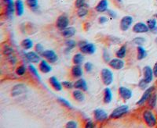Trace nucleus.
I'll list each match as a JSON object with an SVG mask.
<instances>
[{"label":"nucleus","instance_id":"obj_1","mask_svg":"<svg viewBox=\"0 0 157 128\" xmlns=\"http://www.w3.org/2000/svg\"><path fill=\"white\" fill-rule=\"evenodd\" d=\"M142 117H143L145 123L149 126H150V127L155 126L157 124V120L156 118H155V116L151 110L146 109V110L144 111Z\"/></svg>","mask_w":157,"mask_h":128},{"label":"nucleus","instance_id":"obj_2","mask_svg":"<svg viewBox=\"0 0 157 128\" xmlns=\"http://www.w3.org/2000/svg\"><path fill=\"white\" fill-rule=\"evenodd\" d=\"M129 111V107L127 105H120V106L117 107L114 109L112 112V113L110 114L109 117L111 119H119L121 118L122 117H123L126 113H128Z\"/></svg>","mask_w":157,"mask_h":128},{"label":"nucleus","instance_id":"obj_3","mask_svg":"<svg viewBox=\"0 0 157 128\" xmlns=\"http://www.w3.org/2000/svg\"><path fill=\"white\" fill-rule=\"evenodd\" d=\"M79 49H80L81 53L83 54L92 55L96 52V47L92 43H88L86 41H81L79 43Z\"/></svg>","mask_w":157,"mask_h":128},{"label":"nucleus","instance_id":"obj_4","mask_svg":"<svg viewBox=\"0 0 157 128\" xmlns=\"http://www.w3.org/2000/svg\"><path fill=\"white\" fill-rule=\"evenodd\" d=\"M101 80L104 85L108 86L113 82V74H112V72L109 69H108V68H104L101 70Z\"/></svg>","mask_w":157,"mask_h":128},{"label":"nucleus","instance_id":"obj_5","mask_svg":"<svg viewBox=\"0 0 157 128\" xmlns=\"http://www.w3.org/2000/svg\"><path fill=\"white\" fill-rule=\"evenodd\" d=\"M133 19L131 16H125L120 20V29L123 31H127L133 23Z\"/></svg>","mask_w":157,"mask_h":128},{"label":"nucleus","instance_id":"obj_6","mask_svg":"<svg viewBox=\"0 0 157 128\" xmlns=\"http://www.w3.org/2000/svg\"><path fill=\"white\" fill-rule=\"evenodd\" d=\"M69 17L65 15H61L57 18L56 21V26L59 30L63 31L66 27H69Z\"/></svg>","mask_w":157,"mask_h":128},{"label":"nucleus","instance_id":"obj_7","mask_svg":"<svg viewBox=\"0 0 157 128\" xmlns=\"http://www.w3.org/2000/svg\"><path fill=\"white\" fill-rule=\"evenodd\" d=\"M154 89H155V87H153V86H151V87L146 88V89L145 90V92L143 93L142 96L141 97V99L137 102V105H144L145 102H147L148 100H149V97H150L152 94Z\"/></svg>","mask_w":157,"mask_h":128},{"label":"nucleus","instance_id":"obj_8","mask_svg":"<svg viewBox=\"0 0 157 128\" xmlns=\"http://www.w3.org/2000/svg\"><path fill=\"white\" fill-rule=\"evenodd\" d=\"M44 58L48 60V62H51V63H54L55 62H57V59H58V56L56 54L53 50H46L44 51L42 54Z\"/></svg>","mask_w":157,"mask_h":128},{"label":"nucleus","instance_id":"obj_9","mask_svg":"<svg viewBox=\"0 0 157 128\" xmlns=\"http://www.w3.org/2000/svg\"><path fill=\"white\" fill-rule=\"evenodd\" d=\"M109 66L112 68H113L114 70H121L124 67L125 62L124 61L120 58H115L112 59L108 62Z\"/></svg>","mask_w":157,"mask_h":128},{"label":"nucleus","instance_id":"obj_10","mask_svg":"<svg viewBox=\"0 0 157 128\" xmlns=\"http://www.w3.org/2000/svg\"><path fill=\"white\" fill-rule=\"evenodd\" d=\"M149 31V27H148L147 24H145V23H142V22H139V23H135L133 27V31L134 33H146V32H148Z\"/></svg>","mask_w":157,"mask_h":128},{"label":"nucleus","instance_id":"obj_11","mask_svg":"<svg viewBox=\"0 0 157 128\" xmlns=\"http://www.w3.org/2000/svg\"><path fill=\"white\" fill-rule=\"evenodd\" d=\"M94 118L97 121L99 122H102V121L106 120L108 118V113H106L105 111L101 109H97L94 110Z\"/></svg>","mask_w":157,"mask_h":128},{"label":"nucleus","instance_id":"obj_12","mask_svg":"<svg viewBox=\"0 0 157 128\" xmlns=\"http://www.w3.org/2000/svg\"><path fill=\"white\" fill-rule=\"evenodd\" d=\"M26 59L32 63H39L41 62V57L36 52H28L25 54Z\"/></svg>","mask_w":157,"mask_h":128},{"label":"nucleus","instance_id":"obj_13","mask_svg":"<svg viewBox=\"0 0 157 128\" xmlns=\"http://www.w3.org/2000/svg\"><path fill=\"white\" fill-rule=\"evenodd\" d=\"M27 91V87L23 84H16L13 89H12V95L13 96H17V95H21L23 93H25Z\"/></svg>","mask_w":157,"mask_h":128},{"label":"nucleus","instance_id":"obj_14","mask_svg":"<svg viewBox=\"0 0 157 128\" xmlns=\"http://www.w3.org/2000/svg\"><path fill=\"white\" fill-rule=\"evenodd\" d=\"M119 94H120V97L123 100H129L133 95L131 90L125 87H120L119 88Z\"/></svg>","mask_w":157,"mask_h":128},{"label":"nucleus","instance_id":"obj_15","mask_svg":"<svg viewBox=\"0 0 157 128\" xmlns=\"http://www.w3.org/2000/svg\"><path fill=\"white\" fill-rule=\"evenodd\" d=\"M143 73L144 80H145V81L147 82L148 84H149L153 79V75H154V74H153V70L150 66H146L144 67Z\"/></svg>","mask_w":157,"mask_h":128},{"label":"nucleus","instance_id":"obj_16","mask_svg":"<svg viewBox=\"0 0 157 128\" xmlns=\"http://www.w3.org/2000/svg\"><path fill=\"white\" fill-rule=\"evenodd\" d=\"M16 12V7H15V2H14L13 0L10 1V2H8L6 4V14L9 18H12L14 17V13Z\"/></svg>","mask_w":157,"mask_h":128},{"label":"nucleus","instance_id":"obj_17","mask_svg":"<svg viewBox=\"0 0 157 128\" xmlns=\"http://www.w3.org/2000/svg\"><path fill=\"white\" fill-rule=\"evenodd\" d=\"M74 87H75L76 89L82 90L83 91H86L88 89V87H87V84H86V81L82 78L77 80L74 83Z\"/></svg>","mask_w":157,"mask_h":128},{"label":"nucleus","instance_id":"obj_18","mask_svg":"<svg viewBox=\"0 0 157 128\" xmlns=\"http://www.w3.org/2000/svg\"><path fill=\"white\" fill-rule=\"evenodd\" d=\"M39 68L40 71L43 74H48L52 70V67L49 65V63L44 59H42L41 62H39Z\"/></svg>","mask_w":157,"mask_h":128},{"label":"nucleus","instance_id":"obj_19","mask_svg":"<svg viewBox=\"0 0 157 128\" xmlns=\"http://www.w3.org/2000/svg\"><path fill=\"white\" fill-rule=\"evenodd\" d=\"M16 13L18 17H21L24 12V5L22 0H16L15 1Z\"/></svg>","mask_w":157,"mask_h":128},{"label":"nucleus","instance_id":"obj_20","mask_svg":"<svg viewBox=\"0 0 157 128\" xmlns=\"http://www.w3.org/2000/svg\"><path fill=\"white\" fill-rule=\"evenodd\" d=\"M49 82L51 84V86L54 88V90L56 91H61L62 90V84L60 83L57 78L56 77H51L49 79Z\"/></svg>","mask_w":157,"mask_h":128},{"label":"nucleus","instance_id":"obj_21","mask_svg":"<svg viewBox=\"0 0 157 128\" xmlns=\"http://www.w3.org/2000/svg\"><path fill=\"white\" fill-rule=\"evenodd\" d=\"M108 0H101L100 2L98 3V5H97L95 10L98 13H103V12L106 11V10H108Z\"/></svg>","mask_w":157,"mask_h":128},{"label":"nucleus","instance_id":"obj_22","mask_svg":"<svg viewBox=\"0 0 157 128\" xmlns=\"http://www.w3.org/2000/svg\"><path fill=\"white\" fill-rule=\"evenodd\" d=\"M82 74H83V71H82V69L80 66V65H75L72 68V75L73 78H80L82 76Z\"/></svg>","mask_w":157,"mask_h":128},{"label":"nucleus","instance_id":"obj_23","mask_svg":"<svg viewBox=\"0 0 157 128\" xmlns=\"http://www.w3.org/2000/svg\"><path fill=\"white\" fill-rule=\"evenodd\" d=\"M75 32H76V31H75V27H68L62 31V35L63 37L66 38H69L74 36Z\"/></svg>","mask_w":157,"mask_h":128},{"label":"nucleus","instance_id":"obj_24","mask_svg":"<svg viewBox=\"0 0 157 128\" xmlns=\"http://www.w3.org/2000/svg\"><path fill=\"white\" fill-rule=\"evenodd\" d=\"M112 100V90L109 87H105L104 90V102L106 104H108Z\"/></svg>","mask_w":157,"mask_h":128},{"label":"nucleus","instance_id":"obj_25","mask_svg":"<svg viewBox=\"0 0 157 128\" xmlns=\"http://www.w3.org/2000/svg\"><path fill=\"white\" fill-rule=\"evenodd\" d=\"M83 91L79 89L75 90L74 91L72 92V96L76 101L78 102H83L85 99V95L82 92Z\"/></svg>","mask_w":157,"mask_h":128},{"label":"nucleus","instance_id":"obj_26","mask_svg":"<svg viewBox=\"0 0 157 128\" xmlns=\"http://www.w3.org/2000/svg\"><path fill=\"white\" fill-rule=\"evenodd\" d=\"M137 58L138 60H141V59H145V57L147 56V52H146V50L144 49L143 47L141 46V45H138V46H137Z\"/></svg>","mask_w":157,"mask_h":128},{"label":"nucleus","instance_id":"obj_27","mask_svg":"<svg viewBox=\"0 0 157 128\" xmlns=\"http://www.w3.org/2000/svg\"><path fill=\"white\" fill-rule=\"evenodd\" d=\"M72 61L75 65H81L84 61V56L82 53H77L73 56Z\"/></svg>","mask_w":157,"mask_h":128},{"label":"nucleus","instance_id":"obj_28","mask_svg":"<svg viewBox=\"0 0 157 128\" xmlns=\"http://www.w3.org/2000/svg\"><path fill=\"white\" fill-rule=\"evenodd\" d=\"M21 46L24 49H30L33 46V41H31V39L26 38L21 41Z\"/></svg>","mask_w":157,"mask_h":128},{"label":"nucleus","instance_id":"obj_29","mask_svg":"<svg viewBox=\"0 0 157 128\" xmlns=\"http://www.w3.org/2000/svg\"><path fill=\"white\" fill-rule=\"evenodd\" d=\"M148 103H149V106L152 109L155 108V105H156L157 102V95L156 94H152L151 96L149 97V100H148Z\"/></svg>","mask_w":157,"mask_h":128},{"label":"nucleus","instance_id":"obj_30","mask_svg":"<svg viewBox=\"0 0 157 128\" xmlns=\"http://www.w3.org/2000/svg\"><path fill=\"white\" fill-rule=\"evenodd\" d=\"M126 54H127V46L126 45H122L120 47V49L116 52V56L118 58L123 59L126 56Z\"/></svg>","mask_w":157,"mask_h":128},{"label":"nucleus","instance_id":"obj_31","mask_svg":"<svg viewBox=\"0 0 157 128\" xmlns=\"http://www.w3.org/2000/svg\"><path fill=\"white\" fill-rule=\"evenodd\" d=\"M28 69H29V71L31 72V74H33L34 76H35V78H37L39 81H41V77L39 76V72H38L37 69L35 67V66L32 65V64H30L29 66H28Z\"/></svg>","mask_w":157,"mask_h":128},{"label":"nucleus","instance_id":"obj_32","mask_svg":"<svg viewBox=\"0 0 157 128\" xmlns=\"http://www.w3.org/2000/svg\"><path fill=\"white\" fill-rule=\"evenodd\" d=\"M65 45H66L67 49L66 51H71L72 49H73L76 46V42L74 41V40H71V39H69L65 41Z\"/></svg>","mask_w":157,"mask_h":128},{"label":"nucleus","instance_id":"obj_33","mask_svg":"<svg viewBox=\"0 0 157 128\" xmlns=\"http://www.w3.org/2000/svg\"><path fill=\"white\" fill-rule=\"evenodd\" d=\"M87 14H88V10H87V9H86L85 6L78 8V11H77V15H78L79 17H83L87 15Z\"/></svg>","mask_w":157,"mask_h":128},{"label":"nucleus","instance_id":"obj_34","mask_svg":"<svg viewBox=\"0 0 157 128\" xmlns=\"http://www.w3.org/2000/svg\"><path fill=\"white\" fill-rule=\"evenodd\" d=\"M147 25L149 28V31H152L156 27V20L155 19H149L147 20Z\"/></svg>","mask_w":157,"mask_h":128},{"label":"nucleus","instance_id":"obj_35","mask_svg":"<svg viewBox=\"0 0 157 128\" xmlns=\"http://www.w3.org/2000/svg\"><path fill=\"white\" fill-rule=\"evenodd\" d=\"M26 72V66L24 65H21V66H18L16 70V74H18V76H23L24 75Z\"/></svg>","mask_w":157,"mask_h":128},{"label":"nucleus","instance_id":"obj_36","mask_svg":"<svg viewBox=\"0 0 157 128\" xmlns=\"http://www.w3.org/2000/svg\"><path fill=\"white\" fill-rule=\"evenodd\" d=\"M57 100H58L59 102H61L63 105H65V106L67 107V108H69V109H72L73 108L72 104H71V103L69 102L68 100H66L65 99H63V98H58Z\"/></svg>","mask_w":157,"mask_h":128},{"label":"nucleus","instance_id":"obj_37","mask_svg":"<svg viewBox=\"0 0 157 128\" xmlns=\"http://www.w3.org/2000/svg\"><path fill=\"white\" fill-rule=\"evenodd\" d=\"M26 5L31 9H35L38 6V0H26Z\"/></svg>","mask_w":157,"mask_h":128},{"label":"nucleus","instance_id":"obj_38","mask_svg":"<svg viewBox=\"0 0 157 128\" xmlns=\"http://www.w3.org/2000/svg\"><path fill=\"white\" fill-rule=\"evenodd\" d=\"M35 52L37 53H39V55H42L43 53L44 52V48H43V45L40 44V43H38L35 45Z\"/></svg>","mask_w":157,"mask_h":128},{"label":"nucleus","instance_id":"obj_39","mask_svg":"<svg viewBox=\"0 0 157 128\" xmlns=\"http://www.w3.org/2000/svg\"><path fill=\"white\" fill-rule=\"evenodd\" d=\"M133 42H134V43H135L136 45H142V44H144V43H145V39L143 38L138 37V38H136L133 39Z\"/></svg>","mask_w":157,"mask_h":128},{"label":"nucleus","instance_id":"obj_40","mask_svg":"<svg viewBox=\"0 0 157 128\" xmlns=\"http://www.w3.org/2000/svg\"><path fill=\"white\" fill-rule=\"evenodd\" d=\"M62 85L63 87H65L67 89H72L74 87V84L70 81H63Z\"/></svg>","mask_w":157,"mask_h":128},{"label":"nucleus","instance_id":"obj_41","mask_svg":"<svg viewBox=\"0 0 157 128\" xmlns=\"http://www.w3.org/2000/svg\"><path fill=\"white\" fill-rule=\"evenodd\" d=\"M84 69L86 72H91L93 70V64L90 62H87L84 64Z\"/></svg>","mask_w":157,"mask_h":128},{"label":"nucleus","instance_id":"obj_42","mask_svg":"<svg viewBox=\"0 0 157 128\" xmlns=\"http://www.w3.org/2000/svg\"><path fill=\"white\" fill-rule=\"evenodd\" d=\"M85 4H86L85 0H75V7L78 9L85 6Z\"/></svg>","mask_w":157,"mask_h":128},{"label":"nucleus","instance_id":"obj_43","mask_svg":"<svg viewBox=\"0 0 157 128\" xmlns=\"http://www.w3.org/2000/svg\"><path fill=\"white\" fill-rule=\"evenodd\" d=\"M78 126V124H77V122L75 121H73V120H71L69 122L67 123L66 124V127L68 128H75Z\"/></svg>","mask_w":157,"mask_h":128},{"label":"nucleus","instance_id":"obj_44","mask_svg":"<svg viewBox=\"0 0 157 128\" xmlns=\"http://www.w3.org/2000/svg\"><path fill=\"white\" fill-rule=\"evenodd\" d=\"M138 85H139V87H140V88H141V89L145 90V89H146V88H147L148 83L145 81V80L143 79V80H141V81L139 82V84H138Z\"/></svg>","mask_w":157,"mask_h":128},{"label":"nucleus","instance_id":"obj_45","mask_svg":"<svg viewBox=\"0 0 157 128\" xmlns=\"http://www.w3.org/2000/svg\"><path fill=\"white\" fill-rule=\"evenodd\" d=\"M13 52H14V49L9 46L5 47V49H4L3 50V53L5 55H11Z\"/></svg>","mask_w":157,"mask_h":128},{"label":"nucleus","instance_id":"obj_46","mask_svg":"<svg viewBox=\"0 0 157 128\" xmlns=\"http://www.w3.org/2000/svg\"><path fill=\"white\" fill-rule=\"evenodd\" d=\"M103 59H104V60L105 61V62H109L111 59H110V56L109 55H108V53L106 52L105 50L104 51V53H103Z\"/></svg>","mask_w":157,"mask_h":128},{"label":"nucleus","instance_id":"obj_47","mask_svg":"<svg viewBox=\"0 0 157 128\" xmlns=\"http://www.w3.org/2000/svg\"><path fill=\"white\" fill-rule=\"evenodd\" d=\"M108 15L111 18H113V19L116 18V17H117L116 13L115 11H113V10H108Z\"/></svg>","mask_w":157,"mask_h":128},{"label":"nucleus","instance_id":"obj_48","mask_svg":"<svg viewBox=\"0 0 157 128\" xmlns=\"http://www.w3.org/2000/svg\"><path fill=\"white\" fill-rule=\"evenodd\" d=\"M98 21H99L100 23L103 24V23H106V22L108 21V18L106 17H104V16H101V17H100L99 19H98Z\"/></svg>","mask_w":157,"mask_h":128},{"label":"nucleus","instance_id":"obj_49","mask_svg":"<svg viewBox=\"0 0 157 128\" xmlns=\"http://www.w3.org/2000/svg\"><path fill=\"white\" fill-rule=\"evenodd\" d=\"M94 123H93V122L91 120H90V121H88V122L86 123L85 127H86V128H92V127H94Z\"/></svg>","mask_w":157,"mask_h":128},{"label":"nucleus","instance_id":"obj_50","mask_svg":"<svg viewBox=\"0 0 157 128\" xmlns=\"http://www.w3.org/2000/svg\"><path fill=\"white\" fill-rule=\"evenodd\" d=\"M9 60H10V62H11L13 64H15L17 59H16V58L14 56H11V55H10V58H9Z\"/></svg>","mask_w":157,"mask_h":128},{"label":"nucleus","instance_id":"obj_51","mask_svg":"<svg viewBox=\"0 0 157 128\" xmlns=\"http://www.w3.org/2000/svg\"><path fill=\"white\" fill-rule=\"evenodd\" d=\"M153 74H154V76L157 78V62H155V66L153 67Z\"/></svg>","mask_w":157,"mask_h":128},{"label":"nucleus","instance_id":"obj_52","mask_svg":"<svg viewBox=\"0 0 157 128\" xmlns=\"http://www.w3.org/2000/svg\"><path fill=\"white\" fill-rule=\"evenodd\" d=\"M2 1H3L4 3H5L6 5V4H7L8 2H10V1H12V0H2Z\"/></svg>","mask_w":157,"mask_h":128},{"label":"nucleus","instance_id":"obj_53","mask_svg":"<svg viewBox=\"0 0 157 128\" xmlns=\"http://www.w3.org/2000/svg\"><path fill=\"white\" fill-rule=\"evenodd\" d=\"M152 31V32H154V33H157V27H155V28H154V29H153Z\"/></svg>","mask_w":157,"mask_h":128},{"label":"nucleus","instance_id":"obj_54","mask_svg":"<svg viewBox=\"0 0 157 128\" xmlns=\"http://www.w3.org/2000/svg\"><path fill=\"white\" fill-rule=\"evenodd\" d=\"M118 2H122V0H117Z\"/></svg>","mask_w":157,"mask_h":128},{"label":"nucleus","instance_id":"obj_55","mask_svg":"<svg viewBox=\"0 0 157 128\" xmlns=\"http://www.w3.org/2000/svg\"><path fill=\"white\" fill-rule=\"evenodd\" d=\"M155 42H156V44H157V38H155Z\"/></svg>","mask_w":157,"mask_h":128},{"label":"nucleus","instance_id":"obj_56","mask_svg":"<svg viewBox=\"0 0 157 128\" xmlns=\"http://www.w3.org/2000/svg\"><path fill=\"white\" fill-rule=\"evenodd\" d=\"M156 18H157V14H156Z\"/></svg>","mask_w":157,"mask_h":128}]
</instances>
